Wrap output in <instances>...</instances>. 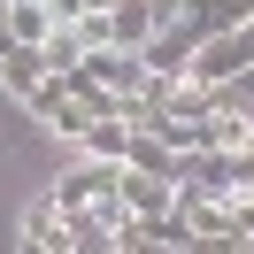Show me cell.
Here are the masks:
<instances>
[{
    "instance_id": "1",
    "label": "cell",
    "mask_w": 254,
    "mask_h": 254,
    "mask_svg": "<svg viewBox=\"0 0 254 254\" xmlns=\"http://www.w3.org/2000/svg\"><path fill=\"white\" fill-rule=\"evenodd\" d=\"M116 170H124V162H85V170H69L62 185H54V208H62V223H77V216H93V223H124Z\"/></svg>"
},
{
    "instance_id": "2",
    "label": "cell",
    "mask_w": 254,
    "mask_h": 254,
    "mask_svg": "<svg viewBox=\"0 0 254 254\" xmlns=\"http://www.w3.org/2000/svg\"><path fill=\"white\" fill-rule=\"evenodd\" d=\"M116 200H124L131 223H162V216L177 208V185H170V177H146V170H131V162H124V170H116Z\"/></svg>"
},
{
    "instance_id": "3",
    "label": "cell",
    "mask_w": 254,
    "mask_h": 254,
    "mask_svg": "<svg viewBox=\"0 0 254 254\" xmlns=\"http://www.w3.org/2000/svg\"><path fill=\"white\" fill-rule=\"evenodd\" d=\"M23 108H31V116H39L47 131H62V139H85V124H93V116H85V100L69 93L62 77H47V85H39L31 100H23Z\"/></svg>"
},
{
    "instance_id": "4",
    "label": "cell",
    "mask_w": 254,
    "mask_h": 254,
    "mask_svg": "<svg viewBox=\"0 0 254 254\" xmlns=\"http://www.w3.org/2000/svg\"><path fill=\"white\" fill-rule=\"evenodd\" d=\"M247 16H254V0H177V23H185V31H200V39L239 31Z\"/></svg>"
},
{
    "instance_id": "5",
    "label": "cell",
    "mask_w": 254,
    "mask_h": 254,
    "mask_svg": "<svg viewBox=\"0 0 254 254\" xmlns=\"http://www.w3.org/2000/svg\"><path fill=\"white\" fill-rule=\"evenodd\" d=\"M47 77H54V69H47V54H39V47H0V85H8L16 100H31Z\"/></svg>"
},
{
    "instance_id": "6",
    "label": "cell",
    "mask_w": 254,
    "mask_h": 254,
    "mask_svg": "<svg viewBox=\"0 0 254 254\" xmlns=\"http://www.w3.org/2000/svg\"><path fill=\"white\" fill-rule=\"evenodd\" d=\"M146 39H154V8H146V0H116V8H108V47L139 54Z\"/></svg>"
},
{
    "instance_id": "7",
    "label": "cell",
    "mask_w": 254,
    "mask_h": 254,
    "mask_svg": "<svg viewBox=\"0 0 254 254\" xmlns=\"http://www.w3.org/2000/svg\"><path fill=\"white\" fill-rule=\"evenodd\" d=\"M124 162H131V170H146V177H170V185H177V170H185V154H177V146H162L154 131H131Z\"/></svg>"
},
{
    "instance_id": "8",
    "label": "cell",
    "mask_w": 254,
    "mask_h": 254,
    "mask_svg": "<svg viewBox=\"0 0 254 254\" xmlns=\"http://www.w3.org/2000/svg\"><path fill=\"white\" fill-rule=\"evenodd\" d=\"M8 39L16 47H47L54 39V8L47 0H8Z\"/></svg>"
},
{
    "instance_id": "9",
    "label": "cell",
    "mask_w": 254,
    "mask_h": 254,
    "mask_svg": "<svg viewBox=\"0 0 254 254\" xmlns=\"http://www.w3.org/2000/svg\"><path fill=\"white\" fill-rule=\"evenodd\" d=\"M62 247H69V254H124V239H116V223L77 216V223H62Z\"/></svg>"
},
{
    "instance_id": "10",
    "label": "cell",
    "mask_w": 254,
    "mask_h": 254,
    "mask_svg": "<svg viewBox=\"0 0 254 254\" xmlns=\"http://www.w3.org/2000/svg\"><path fill=\"white\" fill-rule=\"evenodd\" d=\"M124 146H131V124H116V116L85 124V154H93V162H124Z\"/></svg>"
},
{
    "instance_id": "11",
    "label": "cell",
    "mask_w": 254,
    "mask_h": 254,
    "mask_svg": "<svg viewBox=\"0 0 254 254\" xmlns=\"http://www.w3.org/2000/svg\"><path fill=\"white\" fill-rule=\"evenodd\" d=\"M39 54H47V69H77V62H85V39H77V23H54V39H47Z\"/></svg>"
},
{
    "instance_id": "12",
    "label": "cell",
    "mask_w": 254,
    "mask_h": 254,
    "mask_svg": "<svg viewBox=\"0 0 254 254\" xmlns=\"http://www.w3.org/2000/svg\"><path fill=\"white\" fill-rule=\"evenodd\" d=\"M23 239H62V208H54V192H39V200L23 208Z\"/></svg>"
},
{
    "instance_id": "13",
    "label": "cell",
    "mask_w": 254,
    "mask_h": 254,
    "mask_svg": "<svg viewBox=\"0 0 254 254\" xmlns=\"http://www.w3.org/2000/svg\"><path fill=\"white\" fill-rule=\"evenodd\" d=\"M47 8H54V23H77L85 16V0H47Z\"/></svg>"
},
{
    "instance_id": "14",
    "label": "cell",
    "mask_w": 254,
    "mask_h": 254,
    "mask_svg": "<svg viewBox=\"0 0 254 254\" xmlns=\"http://www.w3.org/2000/svg\"><path fill=\"white\" fill-rule=\"evenodd\" d=\"M16 254H69V247H62V239H23Z\"/></svg>"
}]
</instances>
